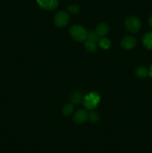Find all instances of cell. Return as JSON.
Returning <instances> with one entry per match:
<instances>
[{
	"label": "cell",
	"mask_w": 152,
	"mask_h": 153,
	"mask_svg": "<svg viewBox=\"0 0 152 153\" xmlns=\"http://www.w3.org/2000/svg\"><path fill=\"white\" fill-rule=\"evenodd\" d=\"M85 49L89 52H94L97 49V43L91 40H86L84 43Z\"/></svg>",
	"instance_id": "obj_13"
},
{
	"label": "cell",
	"mask_w": 152,
	"mask_h": 153,
	"mask_svg": "<svg viewBox=\"0 0 152 153\" xmlns=\"http://www.w3.org/2000/svg\"><path fill=\"white\" fill-rule=\"evenodd\" d=\"M41 8L47 10H55L58 5V0H37Z\"/></svg>",
	"instance_id": "obj_5"
},
{
	"label": "cell",
	"mask_w": 152,
	"mask_h": 153,
	"mask_svg": "<svg viewBox=\"0 0 152 153\" xmlns=\"http://www.w3.org/2000/svg\"><path fill=\"white\" fill-rule=\"evenodd\" d=\"M136 75L137 76V77L140 78V79H145L149 75V71L145 67H138L136 70Z\"/></svg>",
	"instance_id": "obj_12"
},
{
	"label": "cell",
	"mask_w": 152,
	"mask_h": 153,
	"mask_svg": "<svg viewBox=\"0 0 152 153\" xmlns=\"http://www.w3.org/2000/svg\"><path fill=\"white\" fill-rule=\"evenodd\" d=\"M83 97L82 94L78 91H76L71 96V101L73 104H80L83 101Z\"/></svg>",
	"instance_id": "obj_11"
},
{
	"label": "cell",
	"mask_w": 152,
	"mask_h": 153,
	"mask_svg": "<svg viewBox=\"0 0 152 153\" xmlns=\"http://www.w3.org/2000/svg\"><path fill=\"white\" fill-rule=\"evenodd\" d=\"M149 75H150L151 77H152V64H151V65L150 70H149Z\"/></svg>",
	"instance_id": "obj_19"
},
{
	"label": "cell",
	"mask_w": 152,
	"mask_h": 153,
	"mask_svg": "<svg viewBox=\"0 0 152 153\" xmlns=\"http://www.w3.org/2000/svg\"><path fill=\"white\" fill-rule=\"evenodd\" d=\"M125 28L131 33L137 32L141 28V22L137 17L134 16H128L125 21Z\"/></svg>",
	"instance_id": "obj_3"
},
{
	"label": "cell",
	"mask_w": 152,
	"mask_h": 153,
	"mask_svg": "<svg viewBox=\"0 0 152 153\" xmlns=\"http://www.w3.org/2000/svg\"><path fill=\"white\" fill-rule=\"evenodd\" d=\"M73 111H74V105L73 103H69L63 107L62 114L63 116L69 117L72 114Z\"/></svg>",
	"instance_id": "obj_10"
},
{
	"label": "cell",
	"mask_w": 152,
	"mask_h": 153,
	"mask_svg": "<svg viewBox=\"0 0 152 153\" xmlns=\"http://www.w3.org/2000/svg\"><path fill=\"white\" fill-rule=\"evenodd\" d=\"M98 45L100 46V47H101L104 49H108L111 46V42L109 40L108 38H106V37H103V38L100 39L99 42H98Z\"/></svg>",
	"instance_id": "obj_14"
},
{
	"label": "cell",
	"mask_w": 152,
	"mask_h": 153,
	"mask_svg": "<svg viewBox=\"0 0 152 153\" xmlns=\"http://www.w3.org/2000/svg\"><path fill=\"white\" fill-rule=\"evenodd\" d=\"M69 34L74 40L78 42H83L86 40L88 32L83 26L79 25H72L69 29Z\"/></svg>",
	"instance_id": "obj_1"
},
{
	"label": "cell",
	"mask_w": 152,
	"mask_h": 153,
	"mask_svg": "<svg viewBox=\"0 0 152 153\" xmlns=\"http://www.w3.org/2000/svg\"><path fill=\"white\" fill-rule=\"evenodd\" d=\"M148 24L149 25H150L151 28H152V14L151 15L150 17H149L148 19Z\"/></svg>",
	"instance_id": "obj_18"
},
{
	"label": "cell",
	"mask_w": 152,
	"mask_h": 153,
	"mask_svg": "<svg viewBox=\"0 0 152 153\" xmlns=\"http://www.w3.org/2000/svg\"><path fill=\"white\" fill-rule=\"evenodd\" d=\"M100 100H101V97L98 93L91 92L83 97L82 103L86 108L92 110L96 108L98 103L100 102Z\"/></svg>",
	"instance_id": "obj_2"
},
{
	"label": "cell",
	"mask_w": 152,
	"mask_h": 153,
	"mask_svg": "<svg viewBox=\"0 0 152 153\" xmlns=\"http://www.w3.org/2000/svg\"><path fill=\"white\" fill-rule=\"evenodd\" d=\"M95 32L97 33L98 36L100 37H104L105 35H107V33L109 32V26L107 23H100L99 25L97 26L96 29H95Z\"/></svg>",
	"instance_id": "obj_8"
},
{
	"label": "cell",
	"mask_w": 152,
	"mask_h": 153,
	"mask_svg": "<svg viewBox=\"0 0 152 153\" xmlns=\"http://www.w3.org/2000/svg\"><path fill=\"white\" fill-rule=\"evenodd\" d=\"M68 10L72 14H76L80 11V9H79L78 6L76 5V4H72L68 7Z\"/></svg>",
	"instance_id": "obj_17"
},
{
	"label": "cell",
	"mask_w": 152,
	"mask_h": 153,
	"mask_svg": "<svg viewBox=\"0 0 152 153\" xmlns=\"http://www.w3.org/2000/svg\"><path fill=\"white\" fill-rule=\"evenodd\" d=\"M99 36L97 34V33L95 31H91L88 33V35H87V38L86 40H91V41H93L95 43H96L97 44H98V42H99Z\"/></svg>",
	"instance_id": "obj_15"
},
{
	"label": "cell",
	"mask_w": 152,
	"mask_h": 153,
	"mask_svg": "<svg viewBox=\"0 0 152 153\" xmlns=\"http://www.w3.org/2000/svg\"><path fill=\"white\" fill-rule=\"evenodd\" d=\"M136 44H137V40L135 37H132V36H127V37H124L121 41V46L127 50L134 48Z\"/></svg>",
	"instance_id": "obj_6"
},
{
	"label": "cell",
	"mask_w": 152,
	"mask_h": 153,
	"mask_svg": "<svg viewBox=\"0 0 152 153\" xmlns=\"http://www.w3.org/2000/svg\"><path fill=\"white\" fill-rule=\"evenodd\" d=\"M98 119H99V117L95 111H91L90 113L88 114V120L92 123H95L98 122Z\"/></svg>",
	"instance_id": "obj_16"
},
{
	"label": "cell",
	"mask_w": 152,
	"mask_h": 153,
	"mask_svg": "<svg viewBox=\"0 0 152 153\" xmlns=\"http://www.w3.org/2000/svg\"><path fill=\"white\" fill-rule=\"evenodd\" d=\"M142 43L148 49H152V31L145 34L142 37Z\"/></svg>",
	"instance_id": "obj_9"
},
{
	"label": "cell",
	"mask_w": 152,
	"mask_h": 153,
	"mask_svg": "<svg viewBox=\"0 0 152 153\" xmlns=\"http://www.w3.org/2000/svg\"><path fill=\"white\" fill-rule=\"evenodd\" d=\"M88 120V113L85 110L80 109L75 114L73 120L76 124H82Z\"/></svg>",
	"instance_id": "obj_7"
},
{
	"label": "cell",
	"mask_w": 152,
	"mask_h": 153,
	"mask_svg": "<svg viewBox=\"0 0 152 153\" xmlns=\"http://www.w3.org/2000/svg\"><path fill=\"white\" fill-rule=\"evenodd\" d=\"M69 22V16L66 11H60L54 18V23L57 27H64Z\"/></svg>",
	"instance_id": "obj_4"
}]
</instances>
